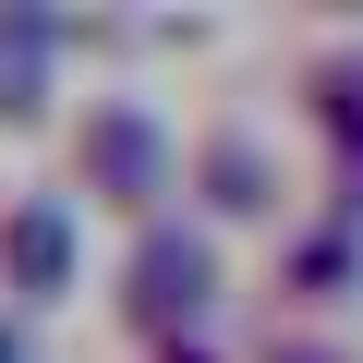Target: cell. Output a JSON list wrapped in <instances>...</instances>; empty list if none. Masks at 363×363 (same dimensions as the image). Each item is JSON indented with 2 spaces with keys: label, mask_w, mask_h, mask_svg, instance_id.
Returning a JSON list of instances; mask_svg holds the SVG:
<instances>
[{
  "label": "cell",
  "mask_w": 363,
  "mask_h": 363,
  "mask_svg": "<svg viewBox=\"0 0 363 363\" xmlns=\"http://www.w3.org/2000/svg\"><path fill=\"white\" fill-rule=\"evenodd\" d=\"M97 169H109V194H157V121L109 109L97 121Z\"/></svg>",
  "instance_id": "cell-1"
},
{
  "label": "cell",
  "mask_w": 363,
  "mask_h": 363,
  "mask_svg": "<svg viewBox=\"0 0 363 363\" xmlns=\"http://www.w3.org/2000/svg\"><path fill=\"white\" fill-rule=\"evenodd\" d=\"M133 279H145V303H157V315H169V303H194V291H206V242H145V267H133Z\"/></svg>",
  "instance_id": "cell-2"
},
{
  "label": "cell",
  "mask_w": 363,
  "mask_h": 363,
  "mask_svg": "<svg viewBox=\"0 0 363 363\" xmlns=\"http://www.w3.org/2000/svg\"><path fill=\"white\" fill-rule=\"evenodd\" d=\"M13 267H25V279H61V267H73V230H61L49 206H37V218L13 230Z\"/></svg>",
  "instance_id": "cell-3"
}]
</instances>
